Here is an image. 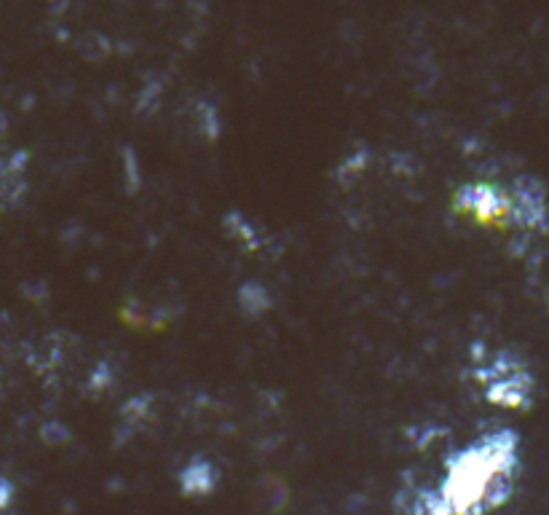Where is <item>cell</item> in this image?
<instances>
[{"mask_svg":"<svg viewBox=\"0 0 549 515\" xmlns=\"http://www.w3.org/2000/svg\"><path fill=\"white\" fill-rule=\"evenodd\" d=\"M475 379L485 389V397L496 406L520 411V408L531 403V373L525 371V365L515 360L509 352H499L491 360H485L483 368L475 373Z\"/></svg>","mask_w":549,"mask_h":515,"instance_id":"obj_3","label":"cell"},{"mask_svg":"<svg viewBox=\"0 0 549 515\" xmlns=\"http://www.w3.org/2000/svg\"><path fill=\"white\" fill-rule=\"evenodd\" d=\"M520 470V438L501 427L472 440L445 462L434 491L410 502V515H488L512 497Z\"/></svg>","mask_w":549,"mask_h":515,"instance_id":"obj_1","label":"cell"},{"mask_svg":"<svg viewBox=\"0 0 549 515\" xmlns=\"http://www.w3.org/2000/svg\"><path fill=\"white\" fill-rule=\"evenodd\" d=\"M450 207L458 218L493 231L547 234L549 202L544 188L533 178H515L512 183L469 180L453 191Z\"/></svg>","mask_w":549,"mask_h":515,"instance_id":"obj_2","label":"cell"},{"mask_svg":"<svg viewBox=\"0 0 549 515\" xmlns=\"http://www.w3.org/2000/svg\"><path fill=\"white\" fill-rule=\"evenodd\" d=\"M11 505V486L6 481H0V515L6 513Z\"/></svg>","mask_w":549,"mask_h":515,"instance_id":"obj_4","label":"cell"}]
</instances>
